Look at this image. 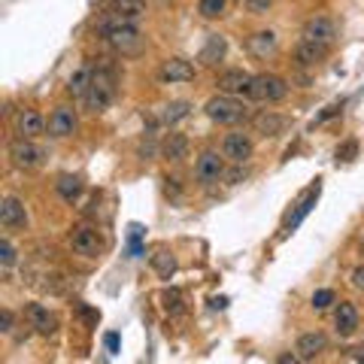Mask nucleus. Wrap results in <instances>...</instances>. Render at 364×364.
Wrapping results in <instances>:
<instances>
[{
    "label": "nucleus",
    "instance_id": "a878e982",
    "mask_svg": "<svg viewBox=\"0 0 364 364\" xmlns=\"http://www.w3.org/2000/svg\"><path fill=\"white\" fill-rule=\"evenodd\" d=\"M91 67H82V70H76L73 76H70V82H67V91H70V97L73 100H85V95H88V85H91Z\"/></svg>",
    "mask_w": 364,
    "mask_h": 364
},
{
    "label": "nucleus",
    "instance_id": "2eb2a0df",
    "mask_svg": "<svg viewBox=\"0 0 364 364\" xmlns=\"http://www.w3.org/2000/svg\"><path fill=\"white\" fill-rule=\"evenodd\" d=\"M246 49H249V55H255V58H270V55L279 49V40L273 31H258L246 40Z\"/></svg>",
    "mask_w": 364,
    "mask_h": 364
},
{
    "label": "nucleus",
    "instance_id": "ddd939ff",
    "mask_svg": "<svg viewBox=\"0 0 364 364\" xmlns=\"http://www.w3.org/2000/svg\"><path fill=\"white\" fill-rule=\"evenodd\" d=\"M0 225L6 228V231H16V228H25L28 225V213H25V203L18 198H4L0 200Z\"/></svg>",
    "mask_w": 364,
    "mask_h": 364
},
{
    "label": "nucleus",
    "instance_id": "f704fd0d",
    "mask_svg": "<svg viewBox=\"0 0 364 364\" xmlns=\"http://www.w3.org/2000/svg\"><path fill=\"white\" fill-rule=\"evenodd\" d=\"M13 325H16V316H13V310H0V331L4 334H13Z\"/></svg>",
    "mask_w": 364,
    "mask_h": 364
},
{
    "label": "nucleus",
    "instance_id": "ea45409f",
    "mask_svg": "<svg viewBox=\"0 0 364 364\" xmlns=\"http://www.w3.org/2000/svg\"><path fill=\"white\" fill-rule=\"evenodd\" d=\"M349 358H355V361H364V346H358V349H352V352H349Z\"/></svg>",
    "mask_w": 364,
    "mask_h": 364
},
{
    "label": "nucleus",
    "instance_id": "aec40b11",
    "mask_svg": "<svg viewBox=\"0 0 364 364\" xmlns=\"http://www.w3.org/2000/svg\"><path fill=\"white\" fill-rule=\"evenodd\" d=\"M225 52H228V40L222 37V33H210L207 43H203V49H200V64L215 67L225 58Z\"/></svg>",
    "mask_w": 364,
    "mask_h": 364
},
{
    "label": "nucleus",
    "instance_id": "f03ea898",
    "mask_svg": "<svg viewBox=\"0 0 364 364\" xmlns=\"http://www.w3.org/2000/svg\"><path fill=\"white\" fill-rule=\"evenodd\" d=\"M116 73L109 67H97L91 73V85H88V95H85V107L88 112H104L112 100H116Z\"/></svg>",
    "mask_w": 364,
    "mask_h": 364
},
{
    "label": "nucleus",
    "instance_id": "39448f33",
    "mask_svg": "<svg viewBox=\"0 0 364 364\" xmlns=\"http://www.w3.org/2000/svg\"><path fill=\"white\" fill-rule=\"evenodd\" d=\"M43 158L46 152L33 140H28V136H18V140L9 143V161L18 170H37L43 164Z\"/></svg>",
    "mask_w": 364,
    "mask_h": 364
},
{
    "label": "nucleus",
    "instance_id": "5701e85b",
    "mask_svg": "<svg viewBox=\"0 0 364 364\" xmlns=\"http://www.w3.org/2000/svg\"><path fill=\"white\" fill-rule=\"evenodd\" d=\"M252 124H255V131L261 134V136H277V134H282V128H286V119L282 116H277V112H261V116H255L252 119Z\"/></svg>",
    "mask_w": 364,
    "mask_h": 364
},
{
    "label": "nucleus",
    "instance_id": "b1692460",
    "mask_svg": "<svg viewBox=\"0 0 364 364\" xmlns=\"http://www.w3.org/2000/svg\"><path fill=\"white\" fill-rule=\"evenodd\" d=\"M55 188H58L61 200L76 203V200H79V195H82V179L73 176V173H61V176H58V182H55Z\"/></svg>",
    "mask_w": 364,
    "mask_h": 364
},
{
    "label": "nucleus",
    "instance_id": "393cba45",
    "mask_svg": "<svg viewBox=\"0 0 364 364\" xmlns=\"http://www.w3.org/2000/svg\"><path fill=\"white\" fill-rule=\"evenodd\" d=\"M294 55H298V64H304V67H316L318 61H325L328 49H325V46H316V43L301 40V43H298V49H294Z\"/></svg>",
    "mask_w": 364,
    "mask_h": 364
},
{
    "label": "nucleus",
    "instance_id": "c9c22d12",
    "mask_svg": "<svg viewBox=\"0 0 364 364\" xmlns=\"http://www.w3.org/2000/svg\"><path fill=\"white\" fill-rule=\"evenodd\" d=\"M270 4H273V0H246L249 13H255V16H261V13H267V9H270Z\"/></svg>",
    "mask_w": 364,
    "mask_h": 364
},
{
    "label": "nucleus",
    "instance_id": "a19ab883",
    "mask_svg": "<svg viewBox=\"0 0 364 364\" xmlns=\"http://www.w3.org/2000/svg\"><path fill=\"white\" fill-rule=\"evenodd\" d=\"M294 361H301L298 355H279V364H294Z\"/></svg>",
    "mask_w": 364,
    "mask_h": 364
},
{
    "label": "nucleus",
    "instance_id": "c756f323",
    "mask_svg": "<svg viewBox=\"0 0 364 364\" xmlns=\"http://www.w3.org/2000/svg\"><path fill=\"white\" fill-rule=\"evenodd\" d=\"M225 4L228 0H200L198 4V13L203 18H222L225 16Z\"/></svg>",
    "mask_w": 364,
    "mask_h": 364
},
{
    "label": "nucleus",
    "instance_id": "6e6552de",
    "mask_svg": "<svg viewBox=\"0 0 364 364\" xmlns=\"http://www.w3.org/2000/svg\"><path fill=\"white\" fill-rule=\"evenodd\" d=\"M252 152H255V143H252V136L243 131H234L222 140V155L231 164H246L249 158H252Z\"/></svg>",
    "mask_w": 364,
    "mask_h": 364
},
{
    "label": "nucleus",
    "instance_id": "6ab92c4d",
    "mask_svg": "<svg viewBox=\"0 0 364 364\" xmlns=\"http://www.w3.org/2000/svg\"><path fill=\"white\" fill-rule=\"evenodd\" d=\"M249 82H252V76H249L246 70H225L215 85H219L222 95H246Z\"/></svg>",
    "mask_w": 364,
    "mask_h": 364
},
{
    "label": "nucleus",
    "instance_id": "f8f14e48",
    "mask_svg": "<svg viewBox=\"0 0 364 364\" xmlns=\"http://www.w3.org/2000/svg\"><path fill=\"white\" fill-rule=\"evenodd\" d=\"M158 79H161V82H170V85L191 82V79H195V67H191L186 58H167L161 67H158Z\"/></svg>",
    "mask_w": 364,
    "mask_h": 364
},
{
    "label": "nucleus",
    "instance_id": "a211bd4d",
    "mask_svg": "<svg viewBox=\"0 0 364 364\" xmlns=\"http://www.w3.org/2000/svg\"><path fill=\"white\" fill-rule=\"evenodd\" d=\"M334 325H337V334H340V337L355 334V328H358V310H355V304L340 301L337 313H334Z\"/></svg>",
    "mask_w": 364,
    "mask_h": 364
},
{
    "label": "nucleus",
    "instance_id": "c85d7f7f",
    "mask_svg": "<svg viewBox=\"0 0 364 364\" xmlns=\"http://www.w3.org/2000/svg\"><path fill=\"white\" fill-rule=\"evenodd\" d=\"M161 304H164V310H167L170 316H182V313H186V301H182V294H179L176 289H167V291L161 294Z\"/></svg>",
    "mask_w": 364,
    "mask_h": 364
},
{
    "label": "nucleus",
    "instance_id": "1a4fd4ad",
    "mask_svg": "<svg viewBox=\"0 0 364 364\" xmlns=\"http://www.w3.org/2000/svg\"><path fill=\"white\" fill-rule=\"evenodd\" d=\"M225 161H228V158L219 155V152H213V149L200 152L198 164H195V176H198V182H203V186H213V182H219V179L225 176Z\"/></svg>",
    "mask_w": 364,
    "mask_h": 364
},
{
    "label": "nucleus",
    "instance_id": "7c9ffc66",
    "mask_svg": "<svg viewBox=\"0 0 364 364\" xmlns=\"http://www.w3.org/2000/svg\"><path fill=\"white\" fill-rule=\"evenodd\" d=\"M16 258H18V255H16V246L9 243L6 237H4V240H0V267L9 270V267L16 264Z\"/></svg>",
    "mask_w": 364,
    "mask_h": 364
},
{
    "label": "nucleus",
    "instance_id": "cd10ccee",
    "mask_svg": "<svg viewBox=\"0 0 364 364\" xmlns=\"http://www.w3.org/2000/svg\"><path fill=\"white\" fill-rule=\"evenodd\" d=\"M188 116H191V104H188V100H173V104L164 107V122L167 124H176L182 119H188Z\"/></svg>",
    "mask_w": 364,
    "mask_h": 364
},
{
    "label": "nucleus",
    "instance_id": "0eeeda50",
    "mask_svg": "<svg viewBox=\"0 0 364 364\" xmlns=\"http://www.w3.org/2000/svg\"><path fill=\"white\" fill-rule=\"evenodd\" d=\"M301 40L316 43V46H325V49H331L334 40H337V25H334V21L328 18V16H313V18L304 25Z\"/></svg>",
    "mask_w": 364,
    "mask_h": 364
},
{
    "label": "nucleus",
    "instance_id": "412c9836",
    "mask_svg": "<svg viewBox=\"0 0 364 364\" xmlns=\"http://www.w3.org/2000/svg\"><path fill=\"white\" fill-rule=\"evenodd\" d=\"M109 13L124 21H140L146 16V0H109Z\"/></svg>",
    "mask_w": 364,
    "mask_h": 364
},
{
    "label": "nucleus",
    "instance_id": "dca6fc26",
    "mask_svg": "<svg viewBox=\"0 0 364 364\" xmlns=\"http://www.w3.org/2000/svg\"><path fill=\"white\" fill-rule=\"evenodd\" d=\"M46 131V119L40 116L37 109H21L16 116V134L18 136H28V140H33V136H40Z\"/></svg>",
    "mask_w": 364,
    "mask_h": 364
},
{
    "label": "nucleus",
    "instance_id": "473e14b6",
    "mask_svg": "<svg viewBox=\"0 0 364 364\" xmlns=\"http://www.w3.org/2000/svg\"><path fill=\"white\" fill-rule=\"evenodd\" d=\"M76 316L82 318V322H88V325H97L100 322V313L91 310V306H85V304H76Z\"/></svg>",
    "mask_w": 364,
    "mask_h": 364
},
{
    "label": "nucleus",
    "instance_id": "f257e3e1",
    "mask_svg": "<svg viewBox=\"0 0 364 364\" xmlns=\"http://www.w3.org/2000/svg\"><path fill=\"white\" fill-rule=\"evenodd\" d=\"M97 33L107 40V46L112 52L122 55V58H134V55L143 52V33H140V28H136V21H124L119 16L107 13L104 18H100Z\"/></svg>",
    "mask_w": 364,
    "mask_h": 364
},
{
    "label": "nucleus",
    "instance_id": "4468645a",
    "mask_svg": "<svg viewBox=\"0 0 364 364\" xmlns=\"http://www.w3.org/2000/svg\"><path fill=\"white\" fill-rule=\"evenodd\" d=\"M325 346H328V337L322 331H310V334L298 337V346H294V352H298L301 361H313L316 355H322Z\"/></svg>",
    "mask_w": 364,
    "mask_h": 364
},
{
    "label": "nucleus",
    "instance_id": "20e7f679",
    "mask_svg": "<svg viewBox=\"0 0 364 364\" xmlns=\"http://www.w3.org/2000/svg\"><path fill=\"white\" fill-rule=\"evenodd\" d=\"M286 95H289V82L277 73H258L246 88V97L255 100V104H279Z\"/></svg>",
    "mask_w": 364,
    "mask_h": 364
},
{
    "label": "nucleus",
    "instance_id": "9b49d317",
    "mask_svg": "<svg viewBox=\"0 0 364 364\" xmlns=\"http://www.w3.org/2000/svg\"><path fill=\"white\" fill-rule=\"evenodd\" d=\"M79 128V119H76V109L73 107H55L52 116H49V134L64 140V136H73Z\"/></svg>",
    "mask_w": 364,
    "mask_h": 364
},
{
    "label": "nucleus",
    "instance_id": "72a5a7b5",
    "mask_svg": "<svg viewBox=\"0 0 364 364\" xmlns=\"http://www.w3.org/2000/svg\"><path fill=\"white\" fill-rule=\"evenodd\" d=\"M355 152H358V143L349 140V143H343V146L337 149V161H352V158H355Z\"/></svg>",
    "mask_w": 364,
    "mask_h": 364
},
{
    "label": "nucleus",
    "instance_id": "9d476101",
    "mask_svg": "<svg viewBox=\"0 0 364 364\" xmlns=\"http://www.w3.org/2000/svg\"><path fill=\"white\" fill-rule=\"evenodd\" d=\"M25 316H28V325H31L37 334H43V337H52L55 331H58V316H55L49 306H43V304H28Z\"/></svg>",
    "mask_w": 364,
    "mask_h": 364
},
{
    "label": "nucleus",
    "instance_id": "58836bf2",
    "mask_svg": "<svg viewBox=\"0 0 364 364\" xmlns=\"http://www.w3.org/2000/svg\"><path fill=\"white\" fill-rule=\"evenodd\" d=\"M107 349H109V352L119 349V334H107Z\"/></svg>",
    "mask_w": 364,
    "mask_h": 364
},
{
    "label": "nucleus",
    "instance_id": "bb28decb",
    "mask_svg": "<svg viewBox=\"0 0 364 364\" xmlns=\"http://www.w3.org/2000/svg\"><path fill=\"white\" fill-rule=\"evenodd\" d=\"M152 267H155V273L161 279H170L176 273V258L170 252H164V249H158V252L152 255Z\"/></svg>",
    "mask_w": 364,
    "mask_h": 364
},
{
    "label": "nucleus",
    "instance_id": "7ed1b4c3",
    "mask_svg": "<svg viewBox=\"0 0 364 364\" xmlns=\"http://www.w3.org/2000/svg\"><path fill=\"white\" fill-rule=\"evenodd\" d=\"M203 112H207V119L215 122V124H240L249 119V107L243 104V100H237L234 95H215L207 100V107H203Z\"/></svg>",
    "mask_w": 364,
    "mask_h": 364
},
{
    "label": "nucleus",
    "instance_id": "37998d69",
    "mask_svg": "<svg viewBox=\"0 0 364 364\" xmlns=\"http://www.w3.org/2000/svg\"><path fill=\"white\" fill-rule=\"evenodd\" d=\"M361 252H364V243H361Z\"/></svg>",
    "mask_w": 364,
    "mask_h": 364
},
{
    "label": "nucleus",
    "instance_id": "e433bc0d",
    "mask_svg": "<svg viewBox=\"0 0 364 364\" xmlns=\"http://www.w3.org/2000/svg\"><path fill=\"white\" fill-rule=\"evenodd\" d=\"M352 286H355L358 291H364V264H358L355 270H352Z\"/></svg>",
    "mask_w": 364,
    "mask_h": 364
},
{
    "label": "nucleus",
    "instance_id": "f3484780",
    "mask_svg": "<svg viewBox=\"0 0 364 364\" xmlns=\"http://www.w3.org/2000/svg\"><path fill=\"white\" fill-rule=\"evenodd\" d=\"M318 191H322V186H318V182H316V186H313V188H310V191H306V195L301 198L298 210H294V213L289 215V219H286V225H282V234L294 231V228H298V225L306 219V215H310V210L316 207V200H318Z\"/></svg>",
    "mask_w": 364,
    "mask_h": 364
},
{
    "label": "nucleus",
    "instance_id": "423d86ee",
    "mask_svg": "<svg viewBox=\"0 0 364 364\" xmlns=\"http://www.w3.org/2000/svg\"><path fill=\"white\" fill-rule=\"evenodd\" d=\"M70 249H73L76 255H82V258H97L100 252H104V240H100L97 228L76 225L73 231H70Z\"/></svg>",
    "mask_w": 364,
    "mask_h": 364
},
{
    "label": "nucleus",
    "instance_id": "4be33fe9",
    "mask_svg": "<svg viewBox=\"0 0 364 364\" xmlns=\"http://www.w3.org/2000/svg\"><path fill=\"white\" fill-rule=\"evenodd\" d=\"M161 152H164L167 161H173V164L186 161V158H188V140H186V134H167L164 143H161Z\"/></svg>",
    "mask_w": 364,
    "mask_h": 364
},
{
    "label": "nucleus",
    "instance_id": "2f4dec72",
    "mask_svg": "<svg viewBox=\"0 0 364 364\" xmlns=\"http://www.w3.org/2000/svg\"><path fill=\"white\" fill-rule=\"evenodd\" d=\"M337 301V294L331 291V289H318L316 294H313V306L316 310H328V306H331Z\"/></svg>",
    "mask_w": 364,
    "mask_h": 364
},
{
    "label": "nucleus",
    "instance_id": "79ce46f5",
    "mask_svg": "<svg viewBox=\"0 0 364 364\" xmlns=\"http://www.w3.org/2000/svg\"><path fill=\"white\" fill-rule=\"evenodd\" d=\"M225 304H228L225 298H215V301H213V310H225Z\"/></svg>",
    "mask_w": 364,
    "mask_h": 364
},
{
    "label": "nucleus",
    "instance_id": "4c0bfd02",
    "mask_svg": "<svg viewBox=\"0 0 364 364\" xmlns=\"http://www.w3.org/2000/svg\"><path fill=\"white\" fill-rule=\"evenodd\" d=\"M337 112H340V104H334V107H328V109L322 112V116H316V124H322L325 119H331V116H337Z\"/></svg>",
    "mask_w": 364,
    "mask_h": 364
}]
</instances>
